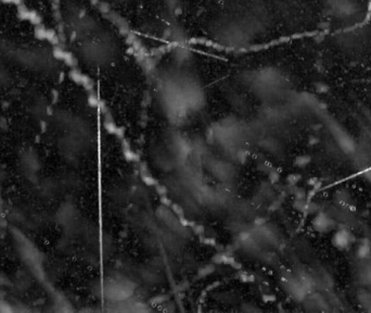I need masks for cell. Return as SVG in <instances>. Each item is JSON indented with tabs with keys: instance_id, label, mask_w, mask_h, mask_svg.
Masks as SVG:
<instances>
[{
	"instance_id": "1",
	"label": "cell",
	"mask_w": 371,
	"mask_h": 313,
	"mask_svg": "<svg viewBox=\"0 0 371 313\" xmlns=\"http://www.w3.org/2000/svg\"><path fill=\"white\" fill-rule=\"evenodd\" d=\"M82 35L78 41L79 52L87 62L107 68L115 61L118 55L115 42L100 24L87 20L86 26L82 28Z\"/></svg>"
},
{
	"instance_id": "2",
	"label": "cell",
	"mask_w": 371,
	"mask_h": 313,
	"mask_svg": "<svg viewBox=\"0 0 371 313\" xmlns=\"http://www.w3.org/2000/svg\"><path fill=\"white\" fill-rule=\"evenodd\" d=\"M349 237L350 235L346 233V232H343V233H339L334 236V245L339 247V248H342V247H346L350 245V240H349Z\"/></svg>"
}]
</instances>
